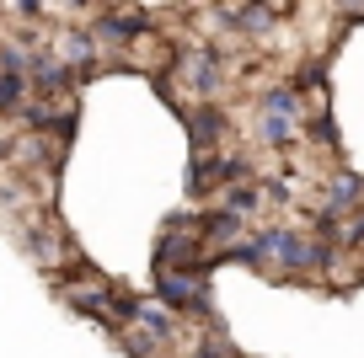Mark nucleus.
Instances as JSON below:
<instances>
[{"instance_id":"nucleus-11","label":"nucleus","mask_w":364,"mask_h":358,"mask_svg":"<svg viewBox=\"0 0 364 358\" xmlns=\"http://www.w3.org/2000/svg\"><path fill=\"white\" fill-rule=\"evenodd\" d=\"M262 139H268V145H289V139H295V118H268V112H262Z\"/></svg>"},{"instance_id":"nucleus-13","label":"nucleus","mask_w":364,"mask_h":358,"mask_svg":"<svg viewBox=\"0 0 364 358\" xmlns=\"http://www.w3.org/2000/svg\"><path fill=\"white\" fill-rule=\"evenodd\" d=\"M311 134H316V139H338V129H332L327 112H316V118H311Z\"/></svg>"},{"instance_id":"nucleus-14","label":"nucleus","mask_w":364,"mask_h":358,"mask_svg":"<svg viewBox=\"0 0 364 358\" xmlns=\"http://www.w3.org/2000/svg\"><path fill=\"white\" fill-rule=\"evenodd\" d=\"M6 156H11V139H6V134H0V161H6Z\"/></svg>"},{"instance_id":"nucleus-3","label":"nucleus","mask_w":364,"mask_h":358,"mask_svg":"<svg viewBox=\"0 0 364 358\" xmlns=\"http://www.w3.org/2000/svg\"><path fill=\"white\" fill-rule=\"evenodd\" d=\"M75 70H65L59 59H48V54H33V65H27V86L38 91L43 102H54V97H65V91H75Z\"/></svg>"},{"instance_id":"nucleus-5","label":"nucleus","mask_w":364,"mask_h":358,"mask_svg":"<svg viewBox=\"0 0 364 358\" xmlns=\"http://www.w3.org/2000/svg\"><path fill=\"white\" fill-rule=\"evenodd\" d=\"M59 65L75 70V75H91V70H97V38H91L86 27H65V33H59Z\"/></svg>"},{"instance_id":"nucleus-4","label":"nucleus","mask_w":364,"mask_h":358,"mask_svg":"<svg viewBox=\"0 0 364 358\" xmlns=\"http://www.w3.org/2000/svg\"><path fill=\"white\" fill-rule=\"evenodd\" d=\"M150 11H102L97 16V27H91V38H97V43H134V38H145L150 33Z\"/></svg>"},{"instance_id":"nucleus-2","label":"nucleus","mask_w":364,"mask_h":358,"mask_svg":"<svg viewBox=\"0 0 364 358\" xmlns=\"http://www.w3.org/2000/svg\"><path fill=\"white\" fill-rule=\"evenodd\" d=\"M177 70H182V80H188V91L193 97H215L220 91V54L215 48H188V54H177Z\"/></svg>"},{"instance_id":"nucleus-9","label":"nucleus","mask_w":364,"mask_h":358,"mask_svg":"<svg viewBox=\"0 0 364 358\" xmlns=\"http://www.w3.org/2000/svg\"><path fill=\"white\" fill-rule=\"evenodd\" d=\"M262 112H268V118H295L300 112V97L289 86H273L268 97H262Z\"/></svg>"},{"instance_id":"nucleus-7","label":"nucleus","mask_w":364,"mask_h":358,"mask_svg":"<svg viewBox=\"0 0 364 358\" xmlns=\"http://www.w3.org/2000/svg\"><path fill=\"white\" fill-rule=\"evenodd\" d=\"M359 192H364L359 177H348V171H343V177H332V188H327V214L353 209V203H359Z\"/></svg>"},{"instance_id":"nucleus-1","label":"nucleus","mask_w":364,"mask_h":358,"mask_svg":"<svg viewBox=\"0 0 364 358\" xmlns=\"http://www.w3.org/2000/svg\"><path fill=\"white\" fill-rule=\"evenodd\" d=\"M204 278H209V273H193V268L156 273V305H166L171 315H177V310H204V305H209Z\"/></svg>"},{"instance_id":"nucleus-6","label":"nucleus","mask_w":364,"mask_h":358,"mask_svg":"<svg viewBox=\"0 0 364 358\" xmlns=\"http://www.w3.org/2000/svg\"><path fill=\"white\" fill-rule=\"evenodd\" d=\"M182 118H188L193 145H204V156H215V145L225 139V112L220 107H193V112H182Z\"/></svg>"},{"instance_id":"nucleus-12","label":"nucleus","mask_w":364,"mask_h":358,"mask_svg":"<svg viewBox=\"0 0 364 358\" xmlns=\"http://www.w3.org/2000/svg\"><path fill=\"white\" fill-rule=\"evenodd\" d=\"M321 80H327V75H321V65H306L295 80H289V91H295V97H300V91H321Z\"/></svg>"},{"instance_id":"nucleus-8","label":"nucleus","mask_w":364,"mask_h":358,"mask_svg":"<svg viewBox=\"0 0 364 358\" xmlns=\"http://www.w3.org/2000/svg\"><path fill=\"white\" fill-rule=\"evenodd\" d=\"M257 209H262V192H257V188H247V182H241V188H225V214L252 219Z\"/></svg>"},{"instance_id":"nucleus-10","label":"nucleus","mask_w":364,"mask_h":358,"mask_svg":"<svg viewBox=\"0 0 364 358\" xmlns=\"http://www.w3.org/2000/svg\"><path fill=\"white\" fill-rule=\"evenodd\" d=\"M27 102V80L22 75H0V112H22Z\"/></svg>"}]
</instances>
